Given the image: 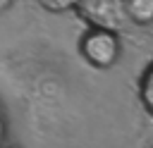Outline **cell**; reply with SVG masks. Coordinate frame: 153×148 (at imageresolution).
Returning <instances> with one entry per match:
<instances>
[{"instance_id":"cell-1","label":"cell","mask_w":153,"mask_h":148,"mask_svg":"<svg viewBox=\"0 0 153 148\" xmlns=\"http://www.w3.org/2000/svg\"><path fill=\"white\" fill-rule=\"evenodd\" d=\"M120 53H122V45H120L117 31L88 26L79 38V55L93 69H110L120 60Z\"/></svg>"},{"instance_id":"cell-2","label":"cell","mask_w":153,"mask_h":148,"mask_svg":"<svg viewBox=\"0 0 153 148\" xmlns=\"http://www.w3.org/2000/svg\"><path fill=\"white\" fill-rule=\"evenodd\" d=\"M74 12L88 26H93V29H108V31H117V33L129 21L124 0H79L76 7H74Z\"/></svg>"},{"instance_id":"cell-3","label":"cell","mask_w":153,"mask_h":148,"mask_svg":"<svg viewBox=\"0 0 153 148\" xmlns=\"http://www.w3.org/2000/svg\"><path fill=\"white\" fill-rule=\"evenodd\" d=\"M124 7L131 24L139 26L153 24V0H124Z\"/></svg>"},{"instance_id":"cell-4","label":"cell","mask_w":153,"mask_h":148,"mask_svg":"<svg viewBox=\"0 0 153 148\" xmlns=\"http://www.w3.org/2000/svg\"><path fill=\"white\" fill-rule=\"evenodd\" d=\"M136 91H139V100H141L143 110L148 112V117H153V60L143 67Z\"/></svg>"},{"instance_id":"cell-5","label":"cell","mask_w":153,"mask_h":148,"mask_svg":"<svg viewBox=\"0 0 153 148\" xmlns=\"http://www.w3.org/2000/svg\"><path fill=\"white\" fill-rule=\"evenodd\" d=\"M79 0H38V5L48 12H67V10H74Z\"/></svg>"},{"instance_id":"cell-6","label":"cell","mask_w":153,"mask_h":148,"mask_svg":"<svg viewBox=\"0 0 153 148\" xmlns=\"http://www.w3.org/2000/svg\"><path fill=\"white\" fill-rule=\"evenodd\" d=\"M2 141H5V119L0 115V146H2Z\"/></svg>"}]
</instances>
